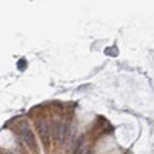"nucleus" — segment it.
I'll list each match as a JSON object with an SVG mask.
<instances>
[{
	"label": "nucleus",
	"mask_w": 154,
	"mask_h": 154,
	"mask_svg": "<svg viewBox=\"0 0 154 154\" xmlns=\"http://www.w3.org/2000/svg\"><path fill=\"white\" fill-rule=\"evenodd\" d=\"M20 134H22V139H23V142L26 143L28 146L31 148H35V140H34V134L32 131L29 130V126L26 123H22L20 125Z\"/></svg>",
	"instance_id": "1"
},
{
	"label": "nucleus",
	"mask_w": 154,
	"mask_h": 154,
	"mask_svg": "<svg viewBox=\"0 0 154 154\" xmlns=\"http://www.w3.org/2000/svg\"><path fill=\"white\" fill-rule=\"evenodd\" d=\"M37 130H38V134H40V137L45 140V142H48L49 140V126L45 120H38L37 122Z\"/></svg>",
	"instance_id": "2"
},
{
	"label": "nucleus",
	"mask_w": 154,
	"mask_h": 154,
	"mask_svg": "<svg viewBox=\"0 0 154 154\" xmlns=\"http://www.w3.org/2000/svg\"><path fill=\"white\" fill-rule=\"evenodd\" d=\"M66 131H68V123L63 122L60 125H57V140L60 143L65 142V137H66Z\"/></svg>",
	"instance_id": "3"
},
{
	"label": "nucleus",
	"mask_w": 154,
	"mask_h": 154,
	"mask_svg": "<svg viewBox=\"0 0 154 154\" xmlns=\"http://www.w3.org/2000/svg\"><path fill=\"white\" fill-rule=\"evenodd\" d=\"M25 63H26V62H25V60L19 63V68H20V69H23V68H25Z\"/></svg>",
	"instance_id": "4"
}]
</instances>
